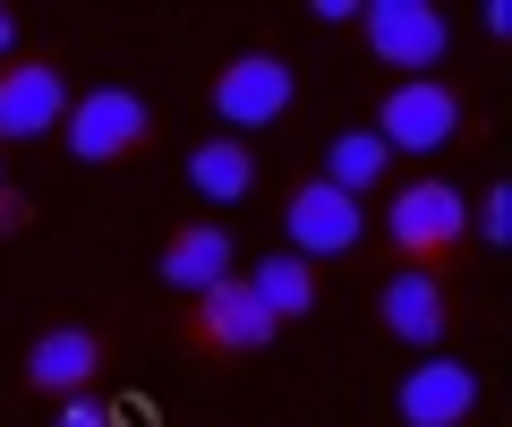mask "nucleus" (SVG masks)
<instances>
[{"instance_id":"1","label":"nucleus","mask_w":512,"mask_h":427,"mask_svg":"<svg viewBox=\"0 0 512 427\" xmlns=\"http://www.w3.org/2000/svg\"><path fill=\"white\" fill-rule=\"evenodd\" d=\"M384 231H393V257L402 265H427V274H436V265L461 257V240H470V205H461L453 180H402L384 197Z\"/></svg>"},{"instance_id":"2","label":"nucleus","mask_w":512,"mask_h":427,"mask_svg":"<svg viewBox=\"0 0 512 427\" xmlns=\"http://www.w3.org/2000/svg\"><path fill=\"white\" fill-rule=\"evenodd\" d=\"M60 137H69V154L77 163H94V171H111V163H128V154H146L154 146V103L137 86H94V94H69V120H60Z\"/></svg>"},{"instance_id":"3","label":"nucleus","mask_w":512,"mask_h":427,"mask_svg":"<svg viewBox=\"0 0 512 427\" xmlns=\"http://www.w3.org/2000/svg\"><path fill=\"white\" fill-rule=\"evenodd\" d=\"M359 35L393 77H436V60L453 52V18H444L436 0H367Z\"/></svg>"},{"instance_id":"4","label":"nucleus","mask_w":512,"mask_h":427,"mask_svg":"<svg viewBox=\"0 0 512 427\" xmlns=\"http://www.w3.org/2000/svg\"><path fill=\"white\" fill-rule=\"evenodd\" d=\"M291 103H299V77H291V60H282V52H231L214 69V112H222V129H231V137L274 129Z\"/></svg>"},{"instance_id":"5","label":"nucleus","mask_w":512,"mask_h":427,"mask_svg":"<svg viewBox=\"0 0 512 427\" xmlns=\"http://www.w3.org/2000/svg\"><path fill=\"white\" fill-rule=\"evenodd\" d=\"M367 129H376L393 154H444L461 137V94L444 86V77H393V94L376 103Z\"/></svg>"},{"instance_id":"6","label":"nucleus","mask_w":512,"mask_h":427,"mask_svg":"<svg viewBox=\"0 0 512 427\" xmlns=\"http://www.w3.org/2000/svg\"><path fill=\"white\" fill-rule=\"evenodd\" d=\"M282 240H291V257H350V248L367 240V205L342 197V188L325 180H299L291 197H282Z\"/></svg>"},{"instance_id":"7","label":"nucleus","mask_w":512,"mask_h":427,"mask_svg":"<svg viewBox=\"0 0 512 427\" xmlns=\"http://www.w3.org/2000/svg\"><path fill=\"white\" fill-rule=\"evenodd\" d=\"M274 334H282V325L265 316V299H256L239 274L188 299V342H197V351H222V359H256V351H265Z\"/></svg>"},{"instance_id":"8","label":"nucleus","mask_w":512,"mask_h":427,"mask_svg":"<svg viewBox=\"0 0 512 427\" xmlns=\"http://www.w3.org/2000/svg\"><path fill=\"white\" fill-rule=\"evenodd\" d=\"M478 402H487V385H478L470 359H444L427 351L419 368L402 376V393H393V410H402V427H470Z\"/></svg>"},{"instance_id":"9","label":"nucleus","mask_w":512,"mask_h":427,"mask_svg":"<svg viewBox=\"0 0 512 427\" xmlns=\"http://www.w3.org/2000/svg\"><path fill=\"white\" fill-rule=\"evenodd\" d=\"M60 120H69V77H60V60H0V146H18V137H52Z\"/></svg>"},{"instance_id":"10","label":"nucleus","mask_w":512,"mask_h":427,"mask_svg":"<svg viewBox=\"0 0 512 427\" xmlns=\"http://www.w3.org/2000/svg\"><path fill=\"white\" fill-rule=\"evenodd\" d=\"M18 376L43 402H77V393H94V376H103V334H94V325H43V334L26 342Z\"/></svg>"},{"instance_id":"11","label":"nucleus","mask_w":512,"mask_h":427,"mask_svg":"<svg viewBox=\"0 0 512 427\" xmlns=\"http://www.w3.org/2000/svg\"><path fill=\"white\" fill-rule=\"evenodd\" d=\"M376 325H384L393 342H410V351H436L444 325H453L444 274H427V265H393V274L376 282Z\"/></svg>"},{"instance_id":"12","label":"nucleus","mask_w":512,"mask_h":427,"mask_svg":"<svg viewBox=\"0 0 512 427\" xmlns=\"http://www.w3.org/2000/svg\"><path fill=\"white\" fill-rule=\"evenodd\" d=\"M154 274H163L180 299H197V291H214V282L239 274V248H231V231H222V223H171Z\"/></svg>"},{"instance_id":"13","label":"nucleus","mask_w":512,"mask_h":427,"mask_svg":"<svg viewBox=\"0 0 512 427\" xmlns=\"http://www.w3.org/2000/svg\"><path fill=\"white\" fill-rule=\"evenodd\" d=\"M188 188L205 205H239L256 188V146L248 137H205V146H188Z\"/></svg>"},{"instance_id":"14","label":"nucleus","mask_w":512,"mask_h":427,"mask_svg":"<svg viewBox=\"0 0 512 427\" xmlns=\"http://www.w3.org/2000/svg\"><path fill=\"white\" fill-rule=\"evenodd\" d=\"M316 180H325V188H342V197H376V188L384 180H393V146H384V137L376 129H342V137H333V146H325V171H316Z\"/></svg>"},{"instance_id":"15","label":"nucleus","mask_w":512,"mask_h":427,"mask_svg":"<svg viewBox=\"0 0 512 427\" xmlns=\"http://www.w3.org/2000/svg\"><path fill=\"white\" fill-rule=\"evenodd\" d=\"M239 282L265 299V316H274V325H291V316H308V308H316V265H308V257H291V248L256 257V274H239Z\"/></svg>"},{"instance_id":"16","label":"nucleus","mask_w":512,"mask_h":427,"mask_svg":"<svg viewBox=\"0 0 512 427\" xmlns=\"http://www.w3.org/2000/svg\"><path fill=\"white\" fill-rule=\"evenodd\" d=\"M470 240H487V248H504V240H512V188H504V180H495L487 197L470 205Z\"/></svg>"},{"instance_id":"17","label":"nucleus","mask_w":512,"mask_h":427,"mask_svg":"<svg viewBox=\"0 0 512 427\" xmlns=\"http://www.w3.org/2000/svg\"><path fill=\"white\" fill-rule=\"evenodd\" d=\"M52 427H120V410L103 402V393H77V402H60V419Z\"/></svg>"},{"instance_id":"18","label":"nucleus","mask_w":512,"mask_h":427,"mask_svg":"<svg viewBox=\"0 0 512 427\" xmlns=\"http://www.w3.org/2000/svg\"><path fill=\"white\" fill-rule=\"evenodd\" d=\"M9 231H26V197L0 180V240H9Z\"/></svg>"},{"instance_id":"19","label":"nucleus","mask_w":512,"mask_h":427,"mask_svg":"<svg viewBox=\"0 0 512 427\" xmlns=\"http://www.w3.org/2000/svg\"><path fill=\"white\" fill-rule=\"evenodd\" d=\"M359 9H367V0H316V18H325V26H359Z\"/></svg>"},{"instance_id":"20","label":"nucleus","mask_w":512,"mask_h":427,"mask_svg":"<svg viewBox=\"0 0 512 427\" xmlns=\"http://www.w3.org/2000/svg\"><path fill=\"white\" fill-rule=\"evenodd\" d=\"M0 60H18V9L0 0Z\"/></svg>"}]
</instances>
